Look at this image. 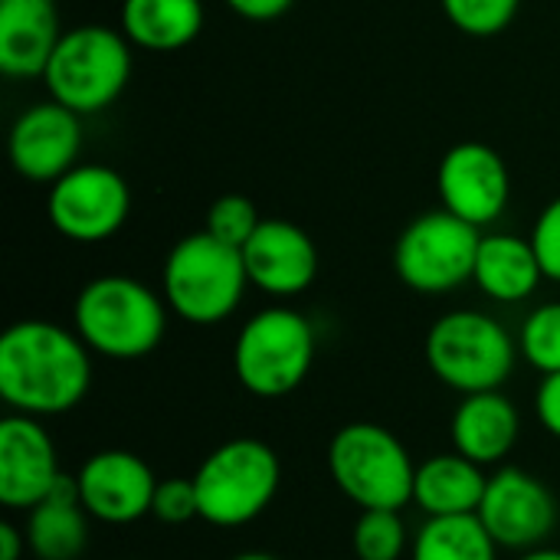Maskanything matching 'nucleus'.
Masks as SVG:
<instances>
[{
    "instance_id": "nucleus-5",
    "label": "nucleus",
    "mask_w": 560,
    "mask_h": 560,
    "mask_svg": "<svg viewBox=\"0 0 560 560\" xmlns=\"http://www.w3.org/2000/svg\"><path fill=\"white\" fill-rule=\"evenodd\" d=\"M200 518L213 528H243L256 522L282 486L276 450L253 436L220 443L194 472Z\"/></svg>"
},
{
    "instance_id": "nucleus-3",
    "label": "nucleus",
    "mask_w": 560,
    "mask_h": 560,
    "mask_svg": "<svg viewBox=\"0 0 560 560\" xmlns=\"http://www.w3.org/2000/svg\"><path fill=\"white\" fill-rule=\"evenodd\" d=\"M246 285L243 253L207 230L174 243L161 276L167 308L190 325L226 322L240 308Z\"/></svg>"
},
{
    "instance_id": "nucleus-17",
    "label": "nucleus",
    "mask_w": 560,
    "mask_h": 560,
    "mask_svg": "<svg viewBox=\"0 0 560 560\" xmlns=\"http://www.w3.org/2000/svg\"><path fill=\"white\" fill-rule=\"evenodd\" d=\"M62 39L56 0H0V72L36 79Z\"/></svg>"
},
{
    "instance_id": "nucleus-27",
    "label": "nucleus",
    "mask_w": 560,
    "mask_h": 560,
    "mask_svg": "<svg viewBox=\"0 0 560 560\" xmlns=\"http://www.w3.org/2000/svg\"><path fill=\"white\" fill-rule=\"evenodd\" d=\"M259 223H262V217H259V210H256V203L249 197H243V194H223V197H217L210 203L207 226L203 230L210 236H217V240L243 249L249 243V236L259 230Z\"/></svg>"
},
{
    "instance_id": "nucleus-8",
    "label": "nucleus",
    "mask_w": 560,
    "mask_h": 560,
    "mask_svg": "<svg viewBox=\"0 0 560 560\" xmlns=\"http://www.w3.org/2000/svg\"><path fill=\"white\" fill-rule=\"evenodd\" d=\"M312 322L285 305L256 312L236 335L233 371L236 381L262 400H279L305 384L315 364Z\"/></svg>"
},
{
    "instance_id": "nucleus-6",
    "label": "nucleus",
    "mask_w": 560,
    "mask_h": 560,
    "mask_svg": "<svg viewBox=\"0 0 560 560\" xmlns=\"http://www.w3.org/2000/svg\"><path fill=\"white\" fill-rule=\"evenodd\" d=\"M328 476L361 512H400L413 502L417 463L387 427L348 423L328 443Z\"/></svg>"
},
{
    "instance_id": "nucleus-21",
    "label": "nucleus",
    "mask_w": 560,
    "mask_h": 560,
    "mask_svg": "<svg viewBox=\"0 0 560 560\" xmlns=\"http://www.w3.org/2000/svg\"><path fill=\"white\" fill-rule=\"evenodd\" d=\"M541 279L545 272L532 249V240H522L515 233L482 236L476 272H472V282L479 285L482 295H489L492 302L515 305V302L532 299Z\"/></svg>"
},
{
    "instance_id": "nucleus-26",
    "label": "nucleus",
    "mask_w": 560,
    "mask_h": 560,
    "mask_svg": "<svg viewBox=\"0 0 560 560\" xmlns=\"http://www.w3.org/2000/svg\"><path fill=\"white\" fill-rule=\"evenodd\" d=\"M446 20L466 36H499L518 16L522 0H440Z\"/></svg>"
},
{
    "instance_id": "nucleus-25",
    "label": "nucleus",
    "mask_w": 560,
    "mask_h": 560,
    "mask_svg": "<svg viewBox=\"0 0 560 560\" xmlns=\"http://www.w3.org/2000/svg\"><path fill=\"white\" fill-rule=\"evenodd\" d=\"M518 351L525 361L541 371V374H558L560 371V302L538 305L518 335Z\"/></svg>"
},
{
    "instance_id": "nucleus-1",
    "label": "nucleus",
    "mask_w": 560,
    "mask_h": 560,
    "mask_svg": "<svg viewBox=\"0 0 560 560\" xmlns=\"http://www.w3.org/2000/svg\"><path fill=\"white\" fill-rule=\"evenodd\" d=\"M92 351L56 322L26 318L0 335V397L13 413L62 417L75 410L92 384Z\"/></svg>"
},
{
    "instance_id": "nucleus-30",
    "label": "nucleus",
    "mask_w": 560,
    "mask_h": 560,
    "mask_svg": "<svg viewBox=\"0 0 560 560\" xmlns=\"http://www.w3.org/2000/svg\"><path fill=\"white\" fill-rule=\"evenodd\" d=\"M535 413H538V423L560 440V371L558 374H545V381L538 384Z\"/></svg>"
},
{
    "instance_id": "nucleus-15",
    "label": "nucleus",
    "mask_w": 560,
    "mask_h": 560,
    "mask_svg": "<svg viewBox=\"0 0 560 560\" xmlns=\"http://www.w3.org/2000/svg\"><path fill=\"white\" fill-rule=\"evenodd\" d=\"M59 456L52 436L36 417L10 413L0 420V505L13 512H30L39 505L56 482Z\"/></svg>"
},
{
    "instance_id": "nucleus-20",
    "label": "nucleus",
    "mask_w": 560,
    "mask_h": 560,
    "mask_svg": "<svg viewBox=\"0 0 560 560\" xmlns=\"http://www.w3.org/2000/svg\"><path fill=\"white\" fill-rule=\"evenodd\" d=\"M26 545L39 560H79L89 545V512L82 509L79 486L62 476L56 489L30 509Z\"/></svg>"
},
{
    "instance_id": "nucleus-24",
    "label": "nucleus",
    "mask_w": 560,
    "mask_h": 560,
    "mask_svg": "<svg viewBox=\"0 0 560 560\" xmlns=\"http://www.w3.org/2000/svg\"><path fill=\"white\" fill-rule=\"evenodd\" d=\"M351 548L358 560H400L410 548L407 525L400 512L390 509H368L358 515L351 532Z\"/></svg>"
},
{
    "instance_id": "nucleus-32",
    "label": "nucleus",
    "mask_w": 560,
    "mask_h": 560,
    "mask_svg": "<svg viewBox=\"0 0 560 560\" xmlns=\"http://www.w3.org/2000/svg\"><path fill=\"white\" fill-rule=\"evenodd\" d=\"M26 532H20L13 522L0 525V560H20L26 551Z\"/></svg>"
},
{
    "instance_id": "nucleus-23",
    "label": "nucleus",
    "mask_w": 560,
    "mask_h": 560,
    "mask_svg": "<svg viewBox=\"0 0 560 560\" xmlns=\"http://www.w3.org/2000/svg\"><path fill=\"white\" fill-rule=\"evenodd\" d=\"M410 560H499V545L479 515L427 518L413 535Z\"/></svg>"
},
{
    "instance_id": "nucleus-9",
    "label": "nucleus",
    "mask_w": 560,
    "mask_h": 560,
    "mask_svg": "<svg viewBox=\"0 0 560 560\" xmlns=\"http://www.w3.org/2000/svg\"><path fill=\"white\" fill-rule=\"evenodd\" d=\"M482 233L463 217L430 210L417 217L394 246V269L400 282L420 295H446L472 282Z\"/></svg>"
},
{
    "instance_id": "nucleus-19",
    "label": "nucleus",
    "mask_w": 560,
    "mask_h": 560,
    "mask_svg": "<svg viewBox=\"0 0 560 560\" xmlns=\"http://www.w3.org/2000/svg\"><path fill=\"white\" fill-rule=\"evenodd\" d=\"M489 476L479 463L466 459L463 453H440L417 466L413 479V505L427 518H453V515H476L486 495Z\"/></svg>"
},
{
    "instance_id": "nucleus-2",
    "label": "nucleus",
    "mask_w": 560,
    "mask_h": 560,
    "mask_svg": "<svg viewBox=\"0 0 560 560\" xmlns=\"http://www.w3.org/2000/svg\"><path fill=\"white\" fill-rule=\"evenodd\" d=\"M72 328L92 354L138 361L164 341L167 302L131 276H98L79 289Z\"/></svg>"
},
{
    "instance_id": "nucleus-18",
    "label": "nucleus",
    "mask_w": 560,
    "mask_h": 560,
    "mask_svg": "<svg viewBox=\"0 0 560 560\" xmlns=\"http://www.w3.org/2000/svg\"><path fill=\"white\" fill-rule=\"evenodd\" d=\"M453 446L466 459L486 466L502 463L522 433V417L518 407L502 394V390H482V394H466L463 404L453 413Z\"/></svg>"
},
{
    "instance_id": "nucleus-29",
    "label": "nucleus",
    "mask_w": 560,
    "mask_h": 560,
    "mask_svg": "<svg viewBox=\"0 0 560 560\" xmlns=\"http://www.w3.org/2000/svg\"><path fill=\"white\" fill-rule=\"evenodd\" d=\"M532 249L541 262L545 279L560 282V197H555L532 226Z\"/></svg>"
},
{
    "instance_id": "nucleus-4",
    "label": "nucleus",
    "mask_w": 560,
    "mask_h": 560,
    "mask_svg": "<svg viewBox=\"0 0 560 560\" xmlns=\"http://www.w3.org/2000/svg\"><path fill=\"white\" fill-rule=\"evenodd\" d=\"M49 98L75 115H98L121 98L131 79V39L102 23H82L62 33L46 72Z\"/></svg>"
},
{
    "instance_id": "nucleus-13",
    "label": "nucleus",
    "mask_w": 560,
    "mask_h": 560,
    "mask_svg": "<svg viewBox=\"0 0 560 560\" xmlns=\"http://www.w3.org/2000/svg\"><path fill=\"white\" fill-rule=\"evenodd\" d=\"M10 164L33 184H52L79 164L82 154V115L56 98L36 102L10 128Z\"/></svg>"
},
{
    "instance_id": "nucleus-28",
    "label": "nucleus",
    "mask_w": 560,
    "mask_h": 560,
    "mask_svg": "<svg viewBox=\"0 0 560 560\" xmlns=\"http://www.w3.org/2000/svg\"><path fill=\"white\" fill-rule=\"evenodd\" d=\"M151 515L164 525H187V522L200 518V499H197L194 476L190 479H180V476L161 479L154 489Z\"/></svg>"
},
{
    "instance_id": "nucleus-31",
    "label": "nucleus",
    "mask_w": 560,
    "mask_h": 560,
    "mask_svg": "<svg viewBox=\"0 0 560 560\" xmlns=\"http://www.w3.org/2000/svg\"><path fill=\"white\" fill-rule=\"evenodd\" d=\"M236 16L243 20H253V23H269V20H279L282 13L292 10L295 0H223Z\"/></svg>"
},
{
    "instance_id": "nucleus-7",
    "label": "nucleus",
    "mask_w": 560,
    "mask_h": 560,
    "mask_svg": "<svg viewBox=\"0 0 560 560\" xmlns=\"http://www.w3.org/2000/svg\"><path fill=\"white\" fill-rule=\"evenodd\" d=\"M515 338L486 312H446L433 322L427 335V364L433 377L450 390H459L463 397L502 390V384L515 371Z\"/></svg>"
},
{
    "instance_id": "nucleus-14",
    "label": "nucleus",
    "mask_w": 560,
    "mask_h": 560,
    "mask_svg": "<svg viewBox=\"0 0 560 560\" xmlns=\"http://www.w3.org/2000/svg\"><path fill=\"white\" fill-rule=\"evenodd\" d=\"M158 482L151 466L128 450H102L75 476L82 509L102 525H131L151 515Z\"/></svg>"
},
{
    "instance_id": "nucleus-10",
    "label": "nucleus",
    "mask_w": 560,
    "mask_h": 560,
    "mask_svg": "<svg viewBox=\"0 0 560 560\" xmlns=\"http://www.w3.org/2000/svg\"><path fill=\"white\" fill-rule=\"evenodd\" d=\"M46 217L69 243H105L131 217V187L115 167L75 164L49 184Z\"/></svg>"
},
{
    "instance_id": "nucleus-16",
    "label": "nucleus",
    "mask_w": 560,
    "mask_h": 560,
    "mask_svg": "<svg viewBox=\"0 0 560 560\" xmlns=\"http://www.w3.org/2000/svg\"><path fill=\"white\" fill-rule=\"evenodd\" d=\"M240 253L246 262L249 285L272 299L302 295L318 276L315 240L289 220H262Z\"/></svg>"
},
{
    "instance_id": "nucleus-12",
    "label": "nucleus",
    "mask_w": 560,
    "mask_h": 560,
    "mask_svg": "<svg viewBox=\"0 0 560 560\" xmlns=\"http://www.w3.org/2000/svg\"><path fill=\"white\" fill-rule=\"evenodd\" d=\"M436 190L450 213L472 226H489L509 207L512 177L495 148L482 141H463L443 154L436 167Z\"/></svg>"
},
{
    "instance_id": "nucleus-22",
    "label": "nucleus",
    "mask_w": 560,
    "mask_h": 560,
    "mask_svg": "<svg viewBox=\"0 0 560 560\" xmlns=\"http://www.w3.org/2000/svg\"><path fill=\"white\" fill-rule=\"evenodd\" d=\"M121 33L148 52H174L190 46L203 30L200 0H121Z\"/></svg>"
},
{
    "instance_id": "nucleus-11",
    "label": "nucleus",
    "mask_w": 560,
    "mask_h": 560,
    "mask_svg": "<svg viewBox=\"0 0 560 560\" xmlns=\"http://www.w3.org/2000/svg\"><path fill=\"white\" fill-rule=\"evenodd\" d=\"M476 515L492 541L505 551H535L558 528V502L551 489L538 476L515 466L489 476Z\"/></svg>"
},
{
    "instance_id": "nucleus-33",
    "label": "nucleus",
    "mask_w": 560,
    "mask_h": 560,
    "mask_svg": "<svg viewBox=\"0 0 560 560\" xmlns=\"http://www.w3.org/2000/svg\"><path fill=\"white\" fill-rule=\"evenodd\" d=\"M518 560H560L558 548H535V551H522V558Z\"/></svg>"
},
{
    "instance_id": "nucleus-34",
    "label": "nucleus",
    "mask_w": 560,
    "mask_h": 560,
    "mask_svg": "<svg viewBox=\"0 0 560 560\" xmlns=\"http://www.w3.org/2000/svg\"><path fill=\"white\" fill-rule=\"evenodd\" d=\"M230 560H279L272 558V555H266V551H243V555H236V558Z\"/></svg>"
}]
</instances>
